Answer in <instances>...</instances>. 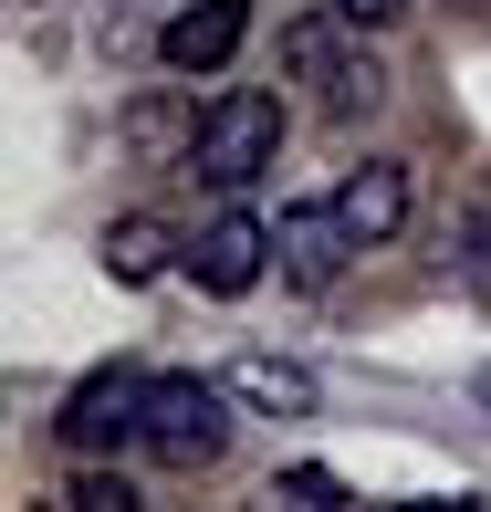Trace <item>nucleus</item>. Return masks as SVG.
Instances as JSON below:
<instances>
[{
    "instance_id": "f257e3e1",
    "label": "nucleus",
    "mask_w": 491,
    "mask_h": 512,
    "mask_svg": "<svg viewBox=\"0 0 491 512\" xmlns=\"http://www.w3.org/2000/svg\"><path fill=\"white\" fill-rule=\"evenodd\" d=\"M283 157V95H262V84H230L220 105L199 115V147H189V178L220 199H241L251 178Z\"/></svg>"
},
{
    "instance_id": "f03ea898",
    "label": "nucleus",
    "mask_w": 491,
    "mask_h": 512,
    "mask_svg": "<svg viewBox=\"0 0 491 512\" xmlns=\"http://www.w3.org/2000/svg\"><path fill=\"white\" fill-rule=\"evenodd\" d=\"M147 460L168 471H209L230 450V377H147Z\"/></svg>"
},
{
    "instance_id": "7ed1b4c3",
    "label": "nucleus",
    "mask_w": 491,
    "mask_h": 512,
    "mask_svg": "<svg viewBox=\"0 0 491 512\" xmlns=\"http://www.w3.org/2000/svg\"><path fill=\"white\" fill-rule=\"evenodd\" d=\"M53 439L74 460H105V450H126V439H147V377H136V366H95V377L63 398Z\"/></svg>"
},
{
    "instance_id": "20e7f679",
    "label": "nucleus",
    "mask_w": 491,
    "mask_h": 512,
    "mask_svg": "<svg viewBox=\"0 0 491 512\" xmlns=\"http://www.w3.org/2000/svg\"><path fill=\"white\" fill-rule=\"evenodd\" d=\"M241 42H251V0H189V11H168V32H157V63H168V74H220Z\"/></svg>"
},
{
    "instance_id": "39448f33",
    "label": "nucleus",
    "mask_w": 491,
    "mask_h": 512,
    "mask_svg": "<svg viewBox=\"0 0 491 512\" xmlns=\"http://www.w3.org/2000/svg\"><path fill=\"white\" fill-rule=\"evenodd\" d=\"M272 251H283V283H293V293H324L345 262H356V230L335 220V199H303V209H283Z\"/></svg>"
},
{
    "instance_id": "423d86ee",
    "label": "nucleus",
    "mask_w": 491,
    "mask_h": 512,
    "mask_svg": "<svg viewBox=\"0 0 491 512\" xmlns=\"http://www.w3.org/2000/svg\"><path fill=\"white\" fill-rule=\"evenodd\" d=\"M189 272H199V293H251L272 272V230L251 220V209H220V220L189 241Z\"/></svg>"
},
{
    "instance_id": "0eeeda50",
    "label": "nucleus",
    "mask_w": 491,
    "mask_h": 512,
    "mask_svg": "<svg viewBox=\"0 0 491 512\" xmlns=\"http://www.w3.org/2000/svg\"><path fill=\"white\" fill-rule=\"evenodd\" d=\"M335 220L356 230V251L397 241V230H408V168H397V157H366V168H345V178H335Z\"/></svg>"
},
{
    "instance_id": "6e6552de",
    "label": "nucleus",
    "mask_w": 491,
    "mask_h": 512,
    "mask_svg": "<svg viewBox=\"0 0 491 512\" xmlns=\"http://www.w3.org/2000/svg\"><path fill=\"white\" fill-rule=\"evenodd\" d=\"M230 398L262 408V418H314V366H293V356H272V345H251V356L230 366Z\"/></svg>"
},
{
    "instance_id": "1a4fd4ad",
    "label": "nucleus",
    "mask_w": 491,
    "mask_h": 512,
    "mask_svg": "<svg viewBox=\"0 0 491 512\" xmlns=\"http://www.w3.org/2000/svg\"><path fill=\"white\" fill-rule=\"evenodd\" d=\"M335 0H324V11H303V21H283V74H303V84H335L345 74V63H356V53H345V32H335Z\"/></svg>"
},
{
    "instance_id": "9d476101",
    "label": "nucleus",
    "mask_w": 491,
    "mask_h": 512,
    "mask_svg": "<svg viewBox=\"0 0 491 512\" xmlns=\"http://www.w3.org/2000/svg\"><path fill=\"white\" fill-rule=\"evenodd\" d=\"M168 262H178L168 220H115V230H105V272H115V283H126V293H147V283H157V272H168Z\"/></svg>"
},
{
    "instance_id": "9b49d317",
    "label": "nucleus",
    "mask_w": 491,
    "mask_h": 512,
    "mask_svg": "<svg viewBox=\"0 0 491 512\" xmlns=\"http://www.w3.org/2000/svg\"><path fill=\"white\" fill-rule=\"evenodd\" d=\"M251 512H345V481L324 471V460H303V471H272Z\"/></svg>"
},
{
    "instance_id": "f8f14e48",
    "label": "nucleus",
    "mask_w": 491,
    "mask_h": 512,
    "mask_svg": "<svg viewBox=\"0 0 491 512\" xmlns=\"http://www.w3.org/2000/svg\"><path fill=\"white\" fill-rule=\"evenodd\" d=\"M63 512H147V502H136V481H126V471L84 460V471H74V492H63Z\"/></svg>"
},
{
    "instance_id": "ddd939ff",
    "label": "nucleus",
    "mask_w": 491,
    "mask_h": 512,
    "mask_svg": "<svg viewBox=\"0 0 491 512\" xmlns=\"http://www.w3.org/2000/svg\"><path fill=\"white\" fill-rule=\"evenodd\" d=\"M460 283H471L481 314H491V189L471 199V220H460Z\"/></svg>"
},
{
    "instance_id": "4468645a",
    "label": "nucleus",
    "mask_w": 491,
    "mask_h": 512,
    "mask_svg": "<svg viewBox=\"0 0 491 512\" xmlns=\"http://www.w3.org/2000/svg\"><path fill=\"white\" fill-rule=\"evenodd\" d=\"M324 105H335V115H366V105H387V74H377V63L356 53V63L335 74V84H324Z\"/></svg>"
},
{
    "instance_id": "2eb2a0df",
    "label": "nucleus",
    "mask_w": 491,
    "mask_h": 512,
    "mask_svg": "<svg viewBox=\"0 0 491 512\" xmlns=\"http://www.w3.org/2000/svg\"><path fill=\"white\" fill-rule=\"evenodd\" d=\"M408 512H491V492H439V502H408Z\"/></svg>"
},
{
    "instance_id": "dca6fc26",
    "label": "nucleus",
    "mask_w": 491,
    "mask_h": 512,
    "mask_svg": "<svg viewBox=\"0 0 491 512\" xmlns=\"http://www.w3.org/2000/svg\"><path fill=\"white\" fill-rule=\"evenodd\" d=\"M335 11H345V21H397L408 0H335Z\"/></svg>"
}]
</instances>
